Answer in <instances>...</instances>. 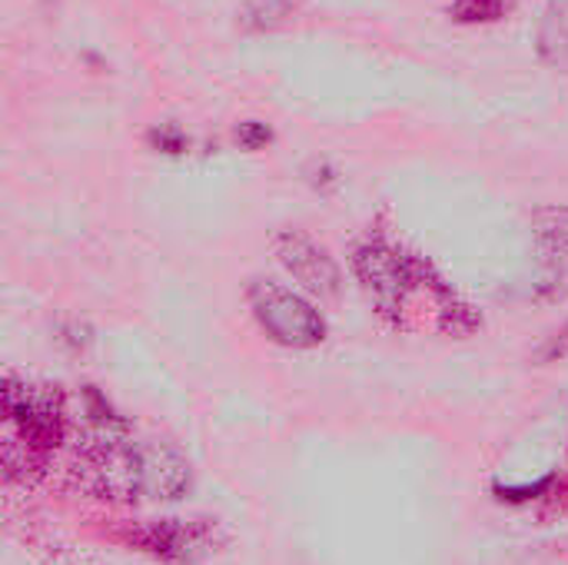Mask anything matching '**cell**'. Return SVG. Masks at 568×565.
I'll use <instances>...</instances> for the list:
<instances>
[{
  "label": "cell",
  "mask_w": 568,
  "mask_h": 565,
  "mask_svg": "<svg viewBox=\"0 0 568 565\" xmlns=\"http://www.w3.org/2000/svg\"><path fill=\"white\" fill-rule=\"evenodd\" d=\"M97 476L106 493L123 500H176L190 486L186 463L160 443H120L106 436L97 456Z\"/></svg>",
  "instance_id": "1"
},
{
  "label": "cell",
  "mask_w": 568,
  "mask_h": 565,
  "mask_svg": "<svg viewBox=\"0 0 568 565\" xmlns=\"http://www.w3.org/2000/svg\"><path fill=\"white\" fill-rule=\"evenodd\" d=\"M250 310L260 323V330L290 350H313L326 340V320L320 310L303 300L300 293L273 283V280H253L250 283Z\"/></svg>",
  "instance_id": "2"
},
{
  "label": "cell",
  "mask_w": 568,
  "mask_h": 565,
  "mask_svg": "<svg viewBox=\"0 0 568 565\" xmlns=\"http://www.w3.org/2000/svg\"><path fill=\"white\" fill-rule=\"evenodd\" d=\"M353 273L383 316H399L423 280V266L386 240H366L356 246Z\"/></svg>",
  "instance_id": "3"
},
{
  "label": "cell",
  "mask_w": 568,
  "mask_h": 565,
  "mask_svg": "<svg viewBox=\"0 0 568 565\" xmlns=\"http://www.w3.org/2000/svg\"><path fill=\"white\" fill-rule=\"evenodd\" d=\"M3 420H7V450L23 446L33 466L60 440L57 400H50L30 386L20 390V386H13V380H7V390H3Z\"/></svg>",
  "instance_id": "4"
},
{
  "label": "cell",
  "mask_w": 568,
  "mask_h": 565,
  "mask_svg": "<svg viewBox=\"0 0 568 565\" xmlns=\"http://www.w3.org/2000/svg\"><path fill=\"white\" fill-rule=\"evenodd\" d=\"M536 246V300L562 303L568 296V206H542L532 216Z\"/></svg>",
  "instance_id": "5"
},
{
  "label": "cell",
  "mask_w": 568,
  "mask_h": 565,
  "mask_svg": "<svg viewBox=\"0 0 568 565\" xmlns=\"http://www.w3.org/2000/svg\"><path fill=\"white\" fill-rule=\"evenodd\" d=\"M276 256H280V263L293 273V280L306 293L323 296V300H329V296L339 293L343 276H339L336 260L320 243H313L310 236H303V233H283L280 243H276Z\"/></svg>",
  "instance_id": "6"
},
{
  "label": "cell",
  "mask_w": 568,
  "mask_h": 565,
  "mask_svg": "<svg viewBox=\"0 0 568 565\" xmlns=\"http://www.w3.org/2000/svg\"><path fill=\"white\" fill-rule=\"evenodd\" d=\"M140 546L166 563H193L200 553H206V539L200 526H186V523H160L150 526L140 536Z\"/></svg>",
  "instance_id": "7"
},
{
  "label": "cell",
  "mask_w": 568,
  "mask_h": 565,
  "mask_svg": "<svg viewBox=\"0 0 568 565\" xmlns=\"http://www.w3.org/2000/svg\"><path fill=\"white\" fill-rule=\"evenodd\" d=\"M539 60L552 70L568 73V0H552L536 30Z\"/></svg>",
  "instance_id": "8"
},
{
  "label": "cell",
  "mask_w": 568,
  "mask_h": 565,
  "mask_svg": "<svg viewBox=\"0 0 568 565\" xmlns=\"http://www.w3.org/2000/svg\"><path fill=\"white\" fill-rule=\"evenodd\" d=\"M513 7L516 0H456L449 13L459 23H493V20H503Z\"/></svg>",
  "instance_id": "9"
},
{
  "label": "cell",
  "mask_w": 568,
  "mask_h": 565,
  "mask_svg": "<svg viewBox=\"0 0 568 565\" xmlns=\"http://www.w3.org/2000/svg\"><path fill=\"white\" fill-rule=\"evenodd\" d=\"M236 140H240L246 150H260V147H266V143L273 140V133H270V127H266V123H260V120H246V123H240Z\"/></svg>",
  "instance_id": "10"
},
{
  "label": "cell",
  "mask_w": 568,
  "mask_h": 565,
  "mask_svg": "<svg viewBox=\"0 0 568 565\" xmlns=\"http://www.w3.org/2000/svg\"><path fill=\"white\" fill-rule=\"evenodd\" d=\"M150 143H153L156 150H163V153H183V150H186V137H183L176 127H160V130H153V133H150Z\"/></svg>",
  "instance_id": "11"
}]
</instances>
